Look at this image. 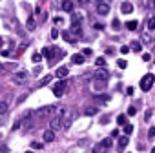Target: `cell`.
Masks as SVG:
<instances>
[{
    "label": "cell",
    "mask_w": 155,
    "mask_h": 153,
    "mask_svg": "<svg viewBox=\"0 0 155 153\" xmlns=\"http://www.w3.org/2000/svg\"><path fill=\"white\" fill-rule=\"evenodd\" d=\"M69 33L75 37V38H81L84 33H82V26L81 22H71V28H69Z\"/></svg>",
    "instance_id": "obj_2"
},
{
    "label": "cell",
    "mask_w": 155,
    "mask_h": 153,
    "mask_svg": "<svg viewBox=\"0 0 155 153\" xmlns=\"http://www.w3.org/2000/svg\"><path fill=\"white\" fill-rule=\"evenodd\" d=\"M26 153H33V151H26Z\"/></svg>",
    "instance_id": "obj_50"
},
{
    "label": "cell",
    "mask_w": 155,
    "mask_h": 153,
    "mask_svg": "<svg viewBox=\"0 0 155 153\" xmlns=\"http://www.w3.org/2000/svg\"><path fill=\"white\" fill-rule=\"evenodd\" d=\"M55 140V131L53 129H46L44 131V142H53Z\"/></svg>",
    "instance_id": "obj_11"
},
{
    "label": "cell",
    "mask_w": 155,
    "mask_h": 153,
    "mask_svg": "<svg viewBox=\"0 0 155 153\" xmlns=\"http://www.w3.org/2000/svg\"><path fill=\"white\" fill-rule=\"evenodd\" d=\"M97 113H99V108H95V106H90V108L84 109V115L86 117H95Z\"/></svg>",
    "instance_id": "obj_13"
},
{
    "label": "cell",
    "mask_w": 155,
    "mask_h": 153,
    "mask_svg": "<svg viewBox=\"0 0 155 153\" xmlns=\"http://www.w3.org/2000/svg\"><path fill=\"white\" fill-rule=\"evenodd\" d=\"M131 11H133V4H131V2H122V4H120V13L130 15Z\"/></svg>",
    "instance_id": "obj_9"
},
{
    "label": "cell",
    "mask_w": 155,
    "mask_h": 153,
    "mask_svg": "<svg viewBox=\"0 0 155 153\" xmlns=\"http://www.w3.org/2000/svg\"><path fill=\"white\" fill-rule=\"evenodd\" d=\"M142 60H144V62H148V60H151V57L146 53V55H142Z\"/></svg>",
    "instance_id": "obj_43"
},
{
    "label": "cell",
    "mask_w": 155,
    "mask_h": 153,
    "mask_svg": "<svg viewBox=\"0 0 155 153\" xmlns=\"http://www.w3.org/2000/svg\"><path fill=\"white\" fill-rule=\"evenodd\" d=\"M148 135H150V137H155V128H150V131H148Z\"/></svg>",
    "instance_id": "obj_44"
},
{
    "label": "cell",
    "mask_w": 155,
    "mask_h": 153,
    "mask_svg": "<svg viewBox=\"0 0 155 153\" xmlns=\"http://www.w3.org/2000/svg\"><path fill=\"white\" fill-rule=\"evenodd\" d=\"M124 133H126V135L133 133V126H130V124H124Z\"/></svg>",
    "instance_id": "obj_29"
},
{
    "label": "cell",
    "mask_w": 155,
    "mask_h": 153,
    "mask_svg": "<svg viewBox=\"0 0 155 153\" xmlns=\"http://www.w3.org/2000/svg\"><path fill=\"white\" fill-rule=\"evenodd\" d=\"M49 113H55V106H44V108H40V109L37 111L38 117H46V115H49Z\"/></svg>",
    "instance_id": "obj_8"
},
{
    "label": "cell",
    "mask_w": 155,
    "mask_h": 153,
    "mask_svg": "<svg viewBox=\"0 0 155 153\" xmlns=\"http://www.w3.org/2000/svg\"><path fill=\"white\" fill-rule=\"evenodd\" d=\"M84 60H86V57H84L82 53L73 55V57H71V62H73V64H84Z\"/></svg>",
    "instance_id": "obj_14"
},
{
    "label": "cell",
    "mask_w": 155,
    "mask_h": 153,
    "mask_svg": "<svg viewBox=\"0 0 155 153\" xmlns=\"http://www.w3.org/2000/svg\"><path fill=\"white\" fill-rule=\"evenodd\" d=\"M66 88H68V82L66 80H60V82H57L55 84V88H53V93H55V97H62L64 95V91H66Z\"/></svg>",
    "instance_id": "obj_3"
},
{
    "label": "cell",
    "mask_w": 155,
    "mask_h": 153,
    "mask_svg": "<svg viewBox=\"0 0 155 153\" xmlns=\"http://www.w3.org/2000/svg\"><path fill=\"white\" fill-rule=\"evenodd\" d=\"M120 53H130V46H122L120 47Z\"/></svg>",
    "instance_id": "obj_38"
},
{
    "label": "cell",
    "mask_w": 155,
    "mask_h": 153,
    "mask_svg": "<svg viewBox=\"0 0 155 153\" xmlns=\"http://www.w3.org/2000/svg\"><path fill=\"white\" fill-rule=\"evenodd\" d=\"M137 26H139V22H137V20H130V22H126V28H128L130 31H135V29H137Z\"/></svg>",
    "instance_id": "obj_20"
},
{
    "label": "cell",
    "mask_w": 155,
    "mask_h": 153,
    "mask_svg": "<svg viewBox=\"0 0 155 153\" xmlns=\"http://www.w3.org/2000/svg\"><path fill=\"white\" fill-rule=\"evenodd\" d=\"M31 148H33V149H42L44 144H40V142H31Z\"/></svg>",
    "instance_id": "obj_31"
},
{
    "label": "cell",
    "mask_w": 155,
    "mask_h": 153,
    "mask_svg": "<svg viewBox=\"0 0 155 153\" xmlns=\"http://www.w3.org/2000/svg\"><path fill=\"white\" fill-rule=\"evenodd\" d=\"M135 113H137V109H135L133 106H130V108H128V115H130V117H133Z\"/></svg>",
    "instance_id": "obj_35"
},
{
    "label": "cell",
    "mask_w": 155,
    "mask_h": 153,
    "mask_svg": "<svg viewBox=\"0 0 155 153\" xmlns=\"http://www.w3.org/2000/svg\"><path fill=\"white\" fill-rule=\"evenodd\" d=\"M97 2H102V0H97Z\"/></svg>",
    "instance_id": "obj_51"
},
{
    "label": "cell",
    "mask_w": 155,
    "mask_h": 153,
    "mask_svg": "<svg viewBox=\"0 0 155 153\" xmlns=\"http://www.w3.org/2000/svg\"><path fill=\"white\" fill-rule=\"evenodd\" d=\"M48 82H51V75H48V76H44V79L40 80V84H38V86H46Z\"/></svg>",
    "instance_id": "obj_28"
},
{
    "label": "cell",
    "mask_w": 155,
    "mask_h": 153,
    "mask_svg": "<svg viewBox=\"0 0 155 153\" xmlns=\"http://www.w3.org/2000/svg\"><path fill=\"white\" fill-rule=\"evenodd\" d=\"M26 79H28V73H26V71H18V73L13 75V82H15V84H22Z\"/></svg>",
    "instance_id": "obj_7"
},
{
    "label": "cell",
    "mask_w": 155,
    "mask_h": 153,
    "mask_svg": "<svg viewBox=\"0 0 155 153\" xmlns=\"http://www.w3.org/2000/svg\"><path fill=\"white\" fill-rule=\"evenodd\" d=\"M117 66H119V67H122V69H124V67H126V66H128V62H126V60H117Z\"/></svg>",
    "instance_id": "obj_34"
},
{
    "label": "cell",
    "mask_w": 155,
    "mask_h": 153,
    "mask_svg": "<svg viewBox=\"0 0 155 153\" xmlns=\"http://www.w3.org/2000/svg\"><path fill=\"white\" fill-rule=\"evenodd\" d=\"M95 80H102V82H106L108 80V76H110V73H108V69H104V67H101V69H95Z\"/></svg>",
    "instance_id": "obj_4"
},
{
    "label": "cell",
    "mask_w": 155,
    "mask_h": 153,
    "mask_svg": "<svg viewBox=\"0 0 155 153\" xmlns=\"http://www.w3.org/2000/svg\"><path fill=\"white\" fill-rule=\"evenodd\" d=\"M153 80H155V76H153L151 73L144 75L142 79H140V90H142V91H150L151 86H153Z\"/></svg>",
    "instance_id": "obj_1"
},
{
    "label": "cell",
    "mask_w": 155,
    "mask_h": 153,
    "mask_svg": "<svg viewBox=\"0 0 155 153\" xmlns=\"http://www.w3.org/2000/svg\"><path fill=\"white\" fill-rule=\"evenodd\" d=\"M62 9L68 11V13H71L73 11V2H71V0H64V2H62Z\"/></svg>",
    "instance_id": "obj_16"
},
{
    "label": "cell",
    "mask_w": 155,
    "mask_h": 153,
    "mask_svg": "<svg viewBox=\"0 0 155 153\" xmlns=\"http://www.w3.org/2000/svg\"><path fill=\"white\" fill-rule=\"evenodd\" d=\"M53 22H55V24H62V18H60V17H57V18H55Z\"/></svg>",
    "instance_id": "obj_45"
},
{
    "label": "cell",
    "mask_w": 155,
    "mask_h": 153,
    "mask_svg": "<svg viewBox=\"0 0 155 153\" xmlns=\"http://www.w3.org/2000/svg\"><path fill=\"white\" fill-rule=\"evenodd\" d=\"M146 8L148 9H155V0H146Z\"/></svg>",
    "instance_id": "obj_30"
},
{
    "label": "cell",
    "mask_w": 155,
    "mask_h": 153,
    "mask_svg": "<svg viewBox=\"0 0 155 153\" xmlns=\"http://www.w3.org/2000/svg\"><path fill=\"white\" fill-rule=\"evenodd\" d=\"M26 28H28V31H33V29L37 28V24H35V17H29V18H28Z\"/></svg>",
    "instance_id": "obj_17"
},
{
    "label": "cell",
    "mask_w": 155,
    "mask_h": 153,
    "mask_svg": "<svg viewBox=\"0 0 155 153\" xmlns=\"http://www.w3.org/2000/svg\"><path fill=\"white\" fill-rule=\"evenodd\" d=\"M126 146H128V135H124V137H120V138H119V146H117V149H119V151H122Z\"/></svg>",
    "instance_id": "obj_15"
},
{
    "label": "cell",
    "mask_w": 155,
    "mask_h": 153,
    "mask_svg": "<svg viewBox=\"0 0 155 153\" xmlns=\"http://www.w3.org/2000/svg\"><path fill=\"white\" fill-rule=\"evenodd\" d=\"M62 38H64L66 42H69V44H75V42H77V38H75L69 31H62Z\"/></svg>",
    "instance_id": "obj_12"
},
{
    "label": "cell",
    "mask_w": 155,
    "mask_h": 153,
    "mask_svg": "<svg viewBox=\"0 0 155 153\" xmlns=\"http://www.w3.org/2000/svg\"><path fill=\"white\" fill-rule=\"evenodd\" d=\"M57 37H58V31H57V29H53V31H51V38H57Z\"/></svg>",
    "instance_id": "obj_42"
},
{
    "label": "cell",
    "mask_w": 155,
    "mask_h": 153,
    "mask_svg": "<svg viewBox=\"0 0 155 153\" xmlns=\"http://www.w3.org/2000/svg\"><path fill=\"white\" fill-rule=\"evenodd\" d=\"M28 46H29V42H24V44H20V46H18V53H22V51H24Z\"/></svg>",
    "instance_id": "obj_33"
},
{
    "label": "cell",
    "mask_w": 155,
    "mask_h": 153,
    "mask_svg": "<svg viewBox=\"0 0 155 153\" xmlns=\"http://www.w3.org/2000/svg\"><path fill=\"white\" fill-rule=\"evenodd\" d=\"M117 124L124 126V124H126V115H119V117H117Z\"/></svg>",
    "instance_id": "obj_27"
},
{
    "label": "cell",
    "mask_w": 155,
    "mask_h": 153,
    "mask_svg": "<svg viewBox=\"0 0 155 153\" xmlns=\"http://www.w3.org/2000/svg\"><path fill=\"white\" fill-rule=\"evenodd\" d=\"M8 109H9V104H8L6 100H2V102H0V115L8 113Z\"/></svg>",
    "instance_id": "obj_19"
},
{
    "label": "cell",
    "mask_w": 155,
    "mask_h": 153,
    "mask_svg": "<svg viewBox=\"0 0 155 153\" xmlns=\"http://www.w3.org/2000/svg\"><path fill=\"white\" fill-rule=\"evenodd\" d=\"M40 69H42V67H38V66H37V67L33 69V75H35V76H37V75H40Z\"/></svg>",
    "instance_id": "obj_39"
},
{
    "label": "cell",
    "mask_w": 155,
    "mask_h": 153,
    "mask_svg": "<svg viewBox=\"0 0 155 153\" xmlns=\"http://www.w3.org/2000/svg\"><path fill=\"white\" fill-rule=\"evenodd\" d=\"M108 122H110V117H102L101 119V124H108Z\"/></svg>",
    "instance_id": "obj_41"
},
{
    "label": "cell",
    "mask_w": 155,
    "mask_h": 153,
    "mask_svg": "<svg viewBox=\"0 0 155 153\" xmlns=\"http://www.w3.org/2000/svg\"><path fill=\"white\" fill-rule=\"evenodd\" d=\"M108 13H110V6H108L106 2H99V4H97V15L104 17V15H108Z\"/></svg>",
    "instance_id": "obj_6"
},
{
    "label": "cell",
    "mask_w": 155,
    "mask_h": 153,
    "mask_svg": "<svg viewBox=\"0 0 155 153\" xmlns=\"http://www.w3.org/2000/svg\"><path fill=\"white\" fill-rule=\"evenodd\" d=\"M95 99H97V100H99V102H102V104H106V102H108V100H110V95H97V97H95Z\"/></svg>",
    "instance_id": "obj_23"
},
{
    "label": "cell",
    "mask_w": 155,
    "mask_h": 153,
    "mask_svg": "<svg viewBox=\"0 0 155 153\" xmlns=\"http://www.w3.org/2000/svg\"><path fill=\"white\" fill-rule=\"evenodd\" d=\"M93 28L101 31V29H104V24H101V22H97V24H93Z\"/></svg>",
    "instance_id": "obj_37"
},
{
    "label": "cell",
    "mask_w": 155,
    "mask_h": 153,
    "mask_svg": "<svg viewBox=\"0 0 155 153\" xmlns=\"http://www.w3.org/2000/svg\"><path fill=\"white\" fill-rule=\"evenodd\" d=\"M31 60H33L35 64H38V62L42 60V55H40V53H33V57H31Z\"/></svg>",
    "instance_id": "obj_25"
},
{
    "label": "cell",
    "mask_w": 155,
    "mask_h": 153,
    "mask_svg": "<svg viewBox=\"0 0 155 153\" xmlns=\"http://www.w3.org/2000/svg\"><path fill=\"white\" fill-rule=\"evenodd\" d=\"M131 51H135V53H140L142 51V46H140V42H131V47H130Z\"/></svg>",
    "instance_id": "obj_21"
},
{
    "label": "cell",
    "mask_w": 155,
    "mask_h": 153,
    "mask_svg": "<svg viewBox=\"0 0 155 153\" xmlns=\"http://www.w3.org/2000/svg\"><path fill=\"white\" fill-rule=\"evenodd\" d=\"M150 117H151V109H148V111H146V115H144V120H150Z\"/></svg>",
    "instance_id": "obj_40"
},
{
    "label": "cell",
    "mask_w": 155,
    "mask_h": 153,
    "mask_svg": "<svg viewBox=\"0 0 155 153\" xmlns=\"http://www.w3.org/2000/svg\"><path fill=\"white\" fill-rule=\"evenodd\" d=\"M82 55H84V57H90V55H93V51H91L90 47H86V49L82 51Z\"/></svg>",
    "instance_id": "obj_36"
},
{
    "label": "cell",
    "mask_w": 155,
    "mask_h": 153,
    "mask_svg": "<svg viewBox=\"0 0 155 153\" xmlns=\"http://www.w3.org/2000/svg\"><path fill=\"white\" fill-rule=\"evenodd\" d=\"M88 2H90V0H79V4H82V6H86Z\"/></svg>",
    "instance_id": "obj_47"
},
{
    "label": "cell",
    "mask_w": 155,
    "mask_h": 153,
    "mask_svg": "<svg viewBox=\"0 0 155 153\" xmlns=\"http://www.w3.org/2000/svg\"><path fill=\"white\" fill-rule=\"evenodd\" d=\"M111 144H113V142H111V138H104V140L101 142V148H104V149L108 151V149L111 148Z\"/></svg>",
    "instance_id": "obj_22"
},
{
    "label": "cell",
    "mask_w": 155,
    "mask_h": 153,
    "mask_svg": "<svg viewBox=\"0 0 155 153\" xmlns=\"http://www.w3.org/2000/svg\"><path fill=\"white\" fill-rule=\"evenodd\" d=\"M0 67H2V66H0Z\"/></svg>",
    "instance_id": "obj_52"
},
{
    "label": "cell",
    "mask_w": 155,
    "mask_h": 153,
    "mask_svg": "<svg viewBox=\"0 0 155 153\" xmlns=\"http://www.w3.org/2000/svg\"><path fill=\"white\" fill-rule=\"evenodd\" d=\"M49 129H53V131L62 129V117H53L49 122Z\"/></svg>",
    "instance_id": "obj_5"
},
{
    "label": "cell",
    "mask_w": 155,
    "mask_h": 153,
    "mask_svg": "<svg viewBox=\"0 0 155 153\" xmlns=\"http://www.w3.org/2000/svg\"><path fill=\"white\" fill-rule=\"evenodd\" d=\"M93 90H95V91H101V90H106V82H102V80H97V82L93 84Z\"/></svg>",
    "instance_id": "obj_18"
},
{
    "label": "cell",
    "mask_w": 155,
    "mask_h": 153,
    "mask_svg": "<svg viewBox=\"0 0 155 153\" xmlns=\"http://www.w3.org/2000/svg\"><path fill=\"white\" fill-rule=\"evenodd\" d=\"M68 73H69V69L66 67V66H60L58 69H57V76H58V79H66V76H68Z\"/></svg>",
    "instance_id": "obj_10"
},
{
    "label": "cell",
    "mask_w": 155,
    "mask_h": 153,
    "mask_svg": "<svg viewBox=\"0 0 155 153\" xmlns=\"http://www.w3.org/2000/svg\"><path fill=\"white\" fill-rule=\"evenodd\" d=\"M11 53H9V49H6V51H2V57H9Z\"/></svg>",
    "instance_id": "obj_46"
},
{
    "label": "cell",
    "mask_w": 155,
    "mask_h": 153,
    "mask_svg": "<svg viewBox=\"0 0 155 153\" xmlns=\"http://www.w3.org/2000/svg\"><path fill=\"white\" fill-rule=\"evenodd\" d=\"M151 153H155V146H153V148H151Z\"/></svg>",
    "instance_id": "obj_49"
},
{
    "label": "cell",
    "mask_w": 155,
    "mask_h": 153,
    "mask_svg": "<svg viewBox=\"0 0 155 153\" xmlns=\"http://www.w3.org/2000/svg\"><path fill=\"white\" fill-rule=\"evenodd\" d=\"M2 44H4V40H2V37H0V47H2Z\"/></svg>",
    "instance_id": "obj_48"
},
{
    "label": "cell",
    "mask_w": 155,
    "mask_h": 153,
    "mask_svg": "<svg viewBox=\"0 0 155 153\" xmlns=\"http://www.w3.org/2000/svg\"><path fill=\"white\" fill-rule=\"evenodd\" d=\"M148 28H150V29H155V17H151V18L148 20Z\"/></svg>",
    "instance_id": "obj_32"
},
{
    "label": "cell",
    "mask_w": 155,
    "mask_h": 153,
    "mask_svg": "<svg viewBox=\"0 0 155 153\" xmlns=\"http://www.w3.org/2000/svg\"><path fill=\"white\" fill-rule=\"evenodd\" d=\"M111 28H113L115 31H119V29H120V22H119V18H113V22H111Z\"/></svg>",
    "instance_id": "obj_24"
},
{
    "label": "cell",
    "mask_w": 155,
    "mask_h": 153,
    "mask_svg": "<svg viewBox=\"0 0 155 153\" xmlns=\"http://www.w3.org/2000/svg\"><path fill=\"white\" fill-rule=\"evenodd\" d=\"M95 64H97V66H99V67H104V66H106V60H104V58H102V57H99V58H97V60H95Z\"/></svg>",
    "instance_id": "obj_26"
}]
</instances>
